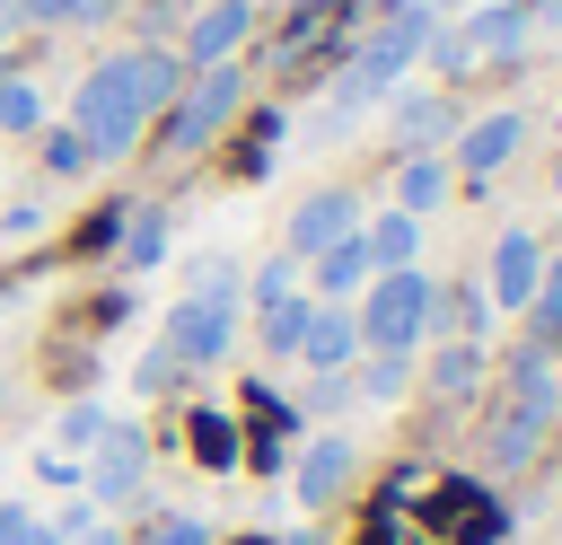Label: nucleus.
<instances>
[{
    "instance_id": "1",
    "label": "nucleus",
    "mask_w": 562,
    "mask_h": 545,
    "mask_svg": "<svg viewBox=\"0 0 562 545\" xmlns=\"http://www.w3.org/2000/svg\"><path fill=\"white\" fill-rule=\"evenodd\" d=\"M167 105H176V53L132 44V53H114V62H97V70L79 79L70 123L97 141V158H123V149L140 141V123H158Z\"/></svg>"
},
{
    "instance_id": "2",
    "label": "nucleus",
    "mask_w": 562,
    "mask_h": 545,
    "mask_svg": "<svg viewBox=\"0 0 562 545\" xmlns=\"http://www.w3.org/2000/svg\"><path fill=\"white\" fill-rule=\"evenodd\" d=\"M430 26H439L430 9H413V0H395V9H386V18H378V26L360 35V44H351V62H342V88H334V123H342L351 105H369V97H386V88L404 79V62H413V53L430 44Z\"/></svg>"
},
{
    "instance_id": "3",
    "label": "nucleus",
    "mask_w": 562,
    "mask_h": 545,
    "mask_svg": "<svg viewBox=\"0 0 562 545\" xmlns=\"http://www.w3.org/2000/svg\"><path fill=\"white\" fill-rule=\"evenodd\" d=\"M562 413V387H553V352H518L509 378H501V413H492V466H527L544 448Z\"/></svg>"
},
{
    "instance_id": "4",
    "label": "nucleus",
    "mask_w": 562,
    "mask_h": 545,
    "mask_svg": "<svg viewBox=\"0 0 562 545\" xmlns=\"http://www.w3.org/2000/svg\"><path fill=\"white\" fill-rule=\"evenodd\" d=\"M228 334H237V272L211 255L202 272H193V299H176V316H167V352L184 360V369H211L220 352H228Z\"/></svg>"
},
{
    "instance_id": "5",
    "label": "nucleus",
    "mask_w": 562,
    "mask_h": 545,
    "mask_svg": "<svg viewBox=\"0 0 562 545\" xmlns=\"http://www.w3.org/2000/svg\"><path fill=\"white\" fill-rule=\"evenodd\" d=\"M430 316H439V290L404 264V272H378L369 281V299H360V343L369 352H413L422 334H430Z\"/></svg>"
},
{
    "instance_id": "6",
    "label": "nucleus",
    "mask_w": 562,
    "mask_h": 545,
    "mask_svg": "<svg viewBox=\"0 0 562 545\" xmlns=\"http://www.w3.org/2000/svg\"><path fill=\"white\" fill-rule=\"evenodd\" d=\"M246 105V70H228V62H211L193 88H176V114H167V158H202L220 132H228V114Z\"/></svg>"
},
{
    "instance_id": "7",
    "label": "nucleus",
    "mask_w": 562,
    "mask_h": 545,
    "mask_svg": "<svg viewBox=\"0 0 562 545\" xmlns=\"http://www.w3.org/2000/svg\"><path fill=\"white\" fill-rule=\"evenodd\" d=\"M518 44H527V0H483L465 26H430L422 53H439L457 70V62H509Z\"/></svg>"
},
{
    "instance_id": "8",
    "label": "nucleus",
    "mask_w": 562,
    "mask_h": 545,
    "mask_svg": "<svg viewBox=\"0 0 562 545\" xmlns=\"http://www.w3.org/2000/svg\"><path fill=\"white\" fill-rule=\"evenodd\" d=\"M351 229H360V202H351L342 185H325V193H307V202L290 211L281 255H299V264H307V255H325V246H334V237H351Z\"/></svg>"
},
{
    "instance_id": "9",
    "label": "nucleus",
    "mask_w": 562,
    "mask_h": 545,
    "mask_svg": "<svg viewBox=\"0 0 562 545\" xmlns=\"http://www.w3.org/2000/svg\"><path fill=\"white\" fill-rule=\"evenodd\" d=\"M140 466H149V440H140L132 422H105V431H97L88 492H97V501H132V492H140Z\"/></svg>"
},
{
    "instance_id": "10",
    "label": "nucleus",
    "mask_w": 562,
    "mask_h": 545,
    "mask_svg": "<svg viewBox=\"0 0 562 545\" xmlns=\"http://www.w3.org/2000/svg\"><path fill=\"white\" fill-rule=\"evenodd\" d=\"M536 272H544V246L527 229H501V246H492V308H527Z\"/></svg>"
},
{
    "instance_id": "11",
    "label": "nucleus",
    "mask_w": 562,
    "mask_h": 545,
    "mask_svg": "<svg viewBox=\"0 0 562 545\" xmlns=\"http://www.w3.org/2000/svg\"><path fill=\"white\" fill-rule=\"evenodd\" d=\"M360 352V316L342 308V299H316V316H307V334H299V360L307 369H342Z\"/></svg>"
},
{
    "instance_id": "12",
    "label": "nucleus",
    "mask_w": 562,
    "mask_h": 545,
    "mask_svg": "<svg viewBox=\"0 0 562 545\" xmlns=\"http://www.w3.org/2000/svg\"><path fill=\"white\" fill-rule=\"evenodd\" d=\"M509 149H518V114H483V123L457 132V167H465L474 185H492V176L509 167Z\"/></svg>"
},
{
    "instance_id": "13",
    "label": "nucleus",
    "mask_w": 562,
    "mask_h": 545,
    "mask_svg": "<svg viewBox=\"0 0 562 545\" xmlns=\"http://www.w3.org/2000/svg\"><path fill=\"white\" fill-rule=\"evenodd\" d=\"M342 483H351V431H334V440H316V448L299 457V501H307V510H334Z\"/></svg>"
},
{
    "instance_id": "14",
    "label": "nucleus",
    "mask_w": 562,
    "mask_h": 545,
    "mask_svg": "<svg viewBox=\"0 0 562 545\" xmlns=\"http://www.w3.org/2000/svg\"><path fill=\"white\" fill-rule=\"evenodd\" d=\"M237 44H246V0H211V9L184 26V53H193L202 70H211V62H228Z\"/></svg>"
},
{
    "instance_id": "15",
    "label": "nucleus",
    "mask_w": 562,
    "mask_h": 545,
    "mask_svg": "<svg viewBox=\"0 0 562 545\" xmlns=\"http://www.w3.org/2000/svg\"><path fill=\"white\" fill-rule=\"evenodd\" d=\"M255 316H263V352L272 360H299V334H307V316H316V299L290 281V290H272V299H255Z\"/></svg>"
},
{
    "instance_id": "16",
    "label": "nucleus",
    "mask_w": 562,
    "mask_h": 545,
    "mask_svg": "<svg viewBox=\"0 0 562 545\" xmlns=\"http://www.w3.org/2000/svg\"><path fill=\"white\" fill-rule=\"evenodd\" d=\"M307 264H316V299H351V290L378 272V264H369V246H360V229H351V237H334V246H325V255H307Z\"/></svg>"
},
{
    "instance_id": "17",
    "label": "nucleus",
    "mask_w": 562,
    "mask_h": 545,
    "mask_svg": "<svg viewBox=\"0 0 562 545\" xmlns=\"http://www.w3.org/2000/svg\"><path fill=\"white\" fill-rule=\"evenodd\" d=\"M360 246H369V264H378V272H404V264H413V246H422V220H413V211H386V220H369V229H360Z\"/></svg>"
},
{
    "instance_id": "18",
    "label": "nucleus",
    "mask_w": 562,
    "mask_h": 545,
    "mask_svg": "<svg viewBox=\"0 0 562 545\" xmlns=\"http://www.w3.org/2000/svg\"><path fill=\"white\" fill-rule=\"evenodd\" d=\"M439 193H448V167H439V158H404V167H395V211H413V220H422Z\"/></svg>"
},
{
    "instance_id": "19",
    "label": "nucleus",
    "mask_w": 562,
    "mask_h": 545,
    "mask_svg": "<svg viewBox=\"0 0 562 545\" xmlns=\"http://www.w3.org/2000/svg\"><path fill=\"white\" fill-rule=\"evenodd\" d=\"M88 167H97V141L79 123H53L44 132V176H88Z\"/></svg>"
},
{
    "instance_id": "20",
    "label": "nucleus",
    "mask_w": 562,
    "mask_h": 545,
    "mask_svg": "<svg viewBox=\"0 0 562 545\" xmlns=\"http://www.w3.org/2000/svg\"><path fill=\"white\" fill-rule=\"evenodd\" d=\"M527 308H536V352H562V255L536 272V299Z\"/></svg>"
},
{
    "instance_id": "21",
    "label": "nucleus",
    "mask_w": 562,
    "mask_h": 545,
    "mask_svg": "<svg viewBox=\"0 0 562 545\" xmlns=\"http://www.w3.org/2000/svg\"><path fill=\"white\" fill-rule=\"evenodd\" d=\"M114 229H123V264L149 272V264L167 255V211H132V220H114Z\"/></svg>"
},
{
    "instance_id": "22",
    "label": "nucleus",
    "mask_w": 562,
    "mask_h": 545,
    "mask_svg": "<svg viewBox=\"0 0 562 545\" xmlns=\"http://www.w3.org/2000/svg\"><path fill=\"white\" fill-rule=\"evenodd\" d=\"M0 132H44V97L0 62Z\"/></svg>"
},
{
    "instance_id": "23",
    "label": "nucleus",
    "mask_w": 562,
    "mask_h": 545,
    "mask_svg": "<svg viewBox=\"0 0 562 545\" xmlns=\"http://www.w3.org/2000/svg\"><path fill=\"white\" fill-rule=\"evenodd\" d=\"M9 18H26V26H97L105 0H9Z\"/></svg>"
},
{
    "instance_id": "24",
    "label": "nucleus",
    "mask_w": 562,
    "mask_h": 545,
    "mask_svg": "<svg viewBox=\"0 0 562 545\" xmlns=\"http://www.w3.org/2000/svg\"><path fill=\"white\" fill-rule=\"evenodd\" d=\"M474 378H483V352H474V343H448V352L430 360V387H439V396H474Z\"/></svg>"
},
{
    "instance_id": "25",
    "label": "nucleus",
    "mask_w": 562,
    "mask_h": 545,
    "mask_svg": "<svg viewBox=\"0 0 562 545\" xmlns=\"http://www.w3.org/2000/svg\"><path fill=\"white\" fill-rule=\"evenodd\" d=\"M193 457L202 466H237L246 448H237V422L228 413H193Z\"/></svg>"
},
{
    "instance_id": "26",
    "label": "nucleus",
    "mask_w": 562,
    "mask_h": 545,
    "mask_svg": "<svg viewBox=\"0 0 562 545\" xmlns=\"http://www.w3.org/2000/svg\"><path fill=\"white\" fill-rule=\"evenodd\" d=\"M404 378H413V352H369V369H360V396H404Z\"/></svg>"
},
{
    "instance_id": "27",
    "label": "nucleus",
    "mask_w": 562,
    "mask_h": 545,
    "mask_svg": "<svg viewBox=\"0 0 562 545\" xmlns=\"http://www.w3.org/2000/svg\"><path fill=\"white\" fill-rule=\"evenodd\" d=\"M0 545H61L35 510H18V501H0Z\"/></svg>"
},
{
    "instance_id": "28",
    "label": "nucleus",
    "mask_w": 562,
    "mask_h": 545,
    "mask_svg": "<svg viewBox=\"0 0 562 545\" xmlns=\"http://www.w3.org/2000/svg\"><path fill=\"white\" fill-rule=\"evenodd\" d=\"M395 123H404L413 141H439V132H448V105H439V97H404V114H395Z\"/></svg>"
},
{
    "instance_id": "29",
    "label": "nucleus",
    "mask_w": 562,
    "mask_h": 545,
    "mask_svg": "<svg viewBox=\"0 0 562 545\" xmlns=\"http://www.w3.org/2000/svg\"><path fill=\"white\" fill-rule=\"evenodd\" d=\"M97 431H105L97 404H70V413H61V440H70V448H97Z\"/></svg>"
},
{
    "instance_id": "30",
    "label": "nucleus",
    "mask_w": 562,
    "mask_h": 545,
    "mask_svg": "<svg viewBox=\"0 0 562 545\" xmlns=\"http://www.w3.org/2000/svg\"><path fill=\"white\" fill-rule=\"evenodd\" d=\"M149 545H202V519H176L167 510V519H149Z\"/></svg>"
},
{
    "instance_id": "31",
    "label": "nucleus",
    "mask_w": 562,
    "mask_h": 545,
    "mask_svg": "<svg viewBox=\"0 0 562 545\" xmlns=\"http://www.w3.org/2000/svg\"><path fill=\"white\" fill-rule=\"evenodd\" d=\"M176 369H184V360H176V352H167V343H149V352H140V387H167V378H176Z\"/></svg>"
},
{
    "instance_id": "32",
    "label": "nucleus",
    "mask_w": 562,
    "mask_h": 545,
    "mask_svg": "<svg viewBox=\"0 0 562 545\" xmlns=\"http://www.w3.org/2000/svg\"><path fill=\"white\" fill-rule=\"evenodd\" d=\"M61 545H123L114 527H79V536H61Z\"/></svg>"
},
{
    "instance_id": "33",
    "label": "nucleus",
    "mask_w": 562,
    "mask_h": 545,
    "mask_svg": "<svg viewBox=\"0 0 562 545\" xmlns=\"http://www.w3.org/2000/svg\"><path fill=\"white\" fill-rule=\"evenodd\" d=\"M553 193H562V158H553Z\"/></svg>"
},
{
    "instance_id": "34",
    "label": "nucleus",
    "mask_w": 562,
    "mask_h": 545,
    "mask_svg": "<svg viewBox=\"0 0 562 545\" xmlns=\"http://www.w3.org/2000/svg\"><path fill=\"white\" fill-rule=\"evenodd\" d=\"M237 545H272V536H237Z\"/></svg>"
},
{
    "instance_id": "35",
    "label": "nucleus",
    "mask_w": 562,
    "mask_h": 545,
    "mask_svg": "<svg viewBox=\"0 0 562 545\" xmlns=\"http://www.w3.org/2000/svg\"><path fill=\"white\" fill-rule=\"evenodd\" d=\"M0 26H9V0H0Z\"/></svg>"
},
{
    "instance_id": "36",
    "label": "nucleus",
    "mask_w": 562,
    "mask_h": 545,
    "mask_svg": "<svg viewBox=\"0 0 562 545\" xmlns=\"http://www.w3.org/2000/svg\"><path fill=\"white\" fill-rule=\"evenodd\" d=\"M413 9H430V0H413Z\"/></svg>"
}]
</instances>
